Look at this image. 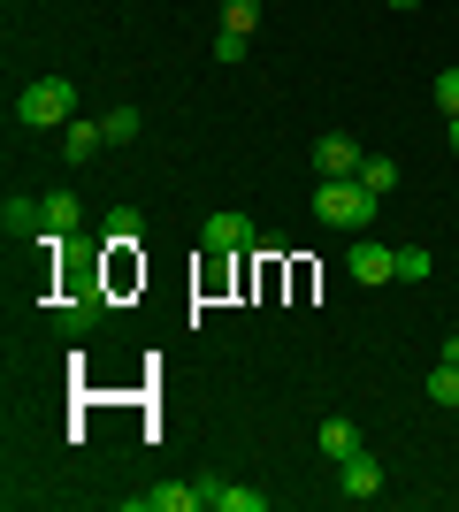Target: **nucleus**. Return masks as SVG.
<instances>
[{
	"label": "nucleus",
	"mask_w": 459,
	"mask_h": 512,
	"mask_svg": "<svg viewBox=\"0 0 459 512\" xmlns=\"http://www.w3.org/2000/svg\"><path fill=\"white\" fill-rule=\"evenodd\" d=\"M100 146H108V130H100V123H69V130H62V153L77 161V169H85Z\"/></svg>",
	"instance_id": "9b49d317"
},
{
	"label": "nucleus",
	"mask_w": 459,
	"mask_h": 512,
	"mask_svg": "<svg viewBox=\"0 0 459 512\" xmlns=\"http://www.w3.org/2000/svg\"><path fill=\"white\" fill-rule=\"evenodd\" d=\"M16 123L23 130H69L77 123V85L69 77H39V85L16 92Z\"/></svg>",
	"instance_id": "f257e3e1"
},
{
	"label": "nucleus",
	"mask_w": 459,
	"mask_h": 512,
	"mask_svg": "<svg viewBox=\"0 0 459 512\" xmlns=\"http://www.w3.org/2000/svg\"><path fill=\"white\" fill-rule=\"evenodd\" d=\"M222 31H245V39H253V31H261V0H222Z\"/></svg>",
	"instance_id": "dca6fc26"
},
{
	"label": "nucleus",
	"mask_w": 459,
	"mask_h": 512,
	"mask_svg": "<svg viewBox=\"0 0 459 512\" xmlns=\"http://www.w3.org/2000/svg\"><path fill=\"white\" fill-rule=\"evenodd\" d=\"M199 490H207V505H222V512H268V497H261V490H245V482H222V474H207Z\"/></svg>",
	"instance_id": "6e6552de"
},
{
	"label": "nucleus",
	"mask_w": 459,
	"mask_h": 512,
	"mask_svg": "<svg viewBox=\"0 0 459 512\" xmlns=\"http://www.w3.org/2000/svg\"><path fill=\"white\" fill-rule=\"evenodd\" d=\"M360 161H368V153L352 146L345 130H329V138H314V176H337V184H345V176H360Z\"/></svg>",
	"instance_id": "7ed1b4c3"
},
{
	"label": "nucleus",
	"mask_w": 459,
	"mask_h": 512,
	"mask_svg": "<svg viewBox=\"0 0 459 512\" xmlns=\"http://www.w3.org/2000/svg\"><path fill=\"white\" fill-rule=\"evenodd\" d=\"M352 451H360V428H352L345 413H337V421H322V459H352Z\"/></svg>",
	"instance_id": "f8f14e48"
},
{
	"label": "nucleus",
	"mask_w": 459,
	"mask_h": 512,
	"mask_svg": "<svg viewBox=\"0 0 459 512\" xmlns=\"http://www.w3.org/2000/svg\"><path fill=\"white\" fill-rule=\"evenodd\" d=\"M77 222H85V214H77V199H69V192H54V199H46V237H69Z\"/></svg>",
	"instance_id": "2eb2a0df"
},
{
	"label": "nucleus",
	"mask_w": 459,
	"mask_h": 512,
	"mask_svg": "<svg viewBox=\"0 0 459 512\" xmlns=\"http://www.w3.org/2000/svg\"><path fill=\"white\" fill-rule=\"evenodd\" d=\"M92 321H100V299H69L62 306V337H85Z\"/></svg>",
	"instance_id": "f3484780"
},
{
	"label": "nucleus",
	"mask_w": 459,
	"mask_h": 512,
	"mask_svg": "<svg viewBox=\"0 0 459 512\" xmlns=\"http://www.w3.org/2000/svg\"><path fill=\"white\" fill-rule=\"evenodd\" d=\"M100 130H108V146H131L138 130H146V115H138V107H108V115H100Z\"/></svg>",
	"instance_id": "ddd939ff"
},
{
	"label": "nucleus",
	"mask_w": 459,
	"mask_h": 512,
	"mask_svg": "<svg viewBox=\"0 0 459 512\" xmlns=\"http://www.w3.org/2000/svg\"><path fill=\"white\" fill-rule=\"evenodd\" d=\"M398 283H429V253H421V245L398 253Z\"/></svg>",
	"instance_id": "6ab92c4d"
},
{
	"label": "nucleus",
	"mask_w": 459,
	"mask_h": 512,
	"mask_svg": "<svg viewBox=\"0 0 459 512\" xmlns=\"http://www.w3.org/2000/svg\"><path fill=\"white\" fill-rule=\"evenodd\" d=\"M437 107H444V123L459 115V69H444V77H437Z\"/></svg>",
	"instance_id": "aec40b11"
},
{
	"label": "nucleus",
	"mask_w": 459,
	"mask_h": 512,
	"mask_svg": "<svg viewBox=\"0 0 459 512\" xmlns=\"http://www.w3.org/2000/svg\"><path fill=\"white\" fill-rule=\"evenodd\" d=\"M314 214H322L329 230H368L375 222V192H360V184H337V176H322V184H314Z\"/></svg>",
	"instance_id": "f03ea898"
},
{
	"label": "nucleus",
	"mask_w": 459,
	"mask_h": 512,
	"mask_svg": "<svg viewBox=\"0 0 459 512\" xmlns=\"http://www.w3.org/2000/svg\"><path fill=\"white\" fill-rule=\"evenodd\" d=\"M138 505L146 512H199L207 490H199V482H161V490H138Z\"/></svg>",
	"instance_id": "0eeeda50"
},
{
	"label": "nucleus",
	"mask_w": 459,
	"mask_h": 512,
	"mask_svg": "<svg viewBox=\"0 0 459 512\" xmlns=\"http://www.w3.org/2000/svg\"><path fill=\"white\" fill-rule=\"evenodd\" d=\"M245 46H253L245 31H222V39H215V62H245Z\"/></svg>",
	"instance_id": "412c9836"
},
{
	"label": "nucleus",
	"mask_w": 459,
	"mask_h": 512,
	"mask_svg": "<svg viewBox=\"0 0 459 512\" xmlns=\"http://www.w3.org/2000/svg\"><path fill=\"white\" fill-rule=\"evenodd\" d=\"M352 283H398V253L391 245H352Z\"/></svg>",
	"instance_id": "39448f33"
},
{
	"label": "nucleus",
	"mask_w": 459,
	"mask_h": 512,
	"mask_svg": "<svg viewBox=\"0 0 459 512\" xmlns=\"http://www.w3.org/2000/svg\"><path fill=\"white\" fill-rule=\"evenodd\" d=\"M337 490H345L352 505H368V497L383 490V467H375L368 451H352V459H337Z\"/></svg>",
	"instance_id": "20e7f679"
},
{
	"label": "nucleus",
	"mask_w": 459,
	"mask_h": 512,
	"mask_svg": "<svg viewBox=\"0 0 459 512\" xmlns=\"http://www.w3.org/2000/svg\"><path fill=\"white\" fill-rule=\"evenodd\" d=\"M383 8H398V16H406V8H421V0H383Z\"/></svg>",
	"instance_id": "5701e85b"
},
{
	"label": "nucleus",
	"mask_w": 459,
	"mask_h": 512,
	"mask_svg": "<svg viewBox=\"0 0 459 512\" xmlns=\"http://www.w3.org/2000/svg\"><path fill=\"white\" fill-rule=\"evenodd\" d=\"M0 230L8 237H39L46 230V199H8V207H0Z\"/></svg>",
	"instance_id": "1a4fd4ad"
},
{
	"label": "nucleus",
	"mask_w": 459,
	"mask_h": 512,
	"mask_svg": "<svg viewBox=\"0 0 459 512\" xmlns=\"http://www.w3.org/2000/svg\"><path fill=\"white\" fill-rule=\"evenodd\" d=\"M444 360H452V367H459V337H444Z\"/></svg>",
	"instance_id": "4be33fe9"
},
{
	"label": "nucleus",
	"mask_w": 459,
	"mask_h": 512,
	"mask_svg": "<svg viewBox=\"0 0 459 512\" xmlns=\"http://www.w3.org/2000/svg\"><path fill=\"white\" fill-rule=\"evenodd\" d=\"M429 398H437V406H459V367H452V360L429 367Z\"/></svg>",
	"instance_id": "a211bd4d"
},
{
	"label": "nucleus",
	"mask_w": 459,
	"mask_h": 512,
	"mask_svg": "<svg viewBox=\"0 0 459 512\" xmlns=\"http://www.w3.org/2000/svg\"><path fill=\"white\" fill-rule=\"evenodd\" d=\"M352 184H360V192H375V199H383V192H398V161H391V153H368Z\"/></svg>",
	"instance_id": "9d476101"
},
{
	"label": "nucleus",
	"mask_w": 459,
	"mask_h": 512,
	"mask_svg": "<svg viewBox=\"0 0 459 512\" xmlns=\"http://www.w3.org/2000/svg\"><path fill=\"white\" fill-rule=\"evenodd\" d=\"M452 153H459V115H452Z\"/></svg>",
	"instance_id": "b1692460"
},
{
	"label": "nucleus",
	"mask_w": 459,
	"mask_h": 512,
	"mask_svg": "<svg viewBox=\"0 0 459 512\" xmlns=\"http://www.w3.org/2000/svg\"><path fill=\"white\" fill-rule=\"evenodd\" d=\"M108 245H146V214H138V207H115L108 214Z\"/></svg>",
	"instance_id": "4468645a"
},
{
	"label": "nucleus",
	"mask_w": 459,
	"mask_h": 512,
	"mask_svg": "<svg viewBox=\"0 0 459 512\" xmlns=\"http://www.w3.org/2000/svg\"><path fill=\"white\" fill-rule=\"evenodd\" d=\"M199 245H207V253H238V245H253V222H245V214H207Z\"/></svg>",
	"instance_id": "423d86ee"
}]
</instances>
